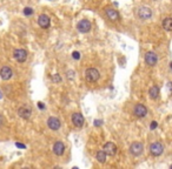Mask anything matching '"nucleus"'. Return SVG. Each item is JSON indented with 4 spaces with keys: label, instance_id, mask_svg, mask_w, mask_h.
<instances>
[{
    "label": "nucleus",
    "instance_id": "1",
    "mask_svg": "<svg viewBox=\"0 0 172 169\" xmlns=\"http://www.w3.org/2000/svg\"><path fill=\"white\" fill-rule=\"evenodd\" d=\"M100 77L99 72L96 68H87L85 71V77L89 82H96L98 81V79Z\"/></svg>",
    "mask_w": 172,
    "mask_h": 169
},
{
    "label": "nucleus",
    "instance_id": "2",
    "mask_svg": "<svg viewBox=\"0 0 172 169\" xmlns=\"http://www.w3.org/2000/svg\"><path fill=\"white\" fill-rule=\"evenodd\" d=\"M163 152H164V146H163L160 142L151 143V146H150V153H151L153 156H159V155L163 154Z\"/></svg>",
    "mask_w": 172,
    "mask_h": 169
},
{
    "label": "nucleus",
    "instance_id": "3",
    "mask_svg": "<svg viewBox=\"0 0 172 169\" xmlns=\"http://www.w3.org/2000/svg\"><path fill=\"white\" fill-rule=\"evenodd\" d=\"M138 16L142 19V20H147L152 16V10L150 7H145L143 6L138 10Z\"/></svg>",
    "mask_w": 172,
    "mask_h": 169
},
{
    "label": "nucleus",
    "instance_id": "4",
    "mask_svg": "<svg viewBox=\"0 0 172 169\" xmlns=\"http://www.w3.org/2000/svg\"><path fill=\"white\" fill-rule=\"evenodd\" d=\"M144 150V146L140 142H133V143L130 146V153L133 155V156H139L140 154L143 153Z\"/></svg>",
    "mask_w": 172,
    "mask_h": 169
},
{
    "label": "nucleus",
    "instance_id": "5",
    "mask_svg": "<svg viewBox=\"0 0 172 169\" xmlns=\"http://www.w3.org/2000/svg\"><path fill=\"white\" fill-rule=\"evenodd\" d=\"M13 56L18 62H25L27 59V52L23 48H18L13 52Z\"/></svg>",
    "mask_w": 172,
    "mask_h": 169
},
{
    "label": "nucleus",
    "instance_id": "6",
    "mask_svg": "<svg viewBox=\"0 0 172 169\" xmlns=\"http://www.w3.org/2000/svg\"><path fill=\"white\" fill-rule=\"evenodd\" d=\"M158 61V56L154 52H146L145 53V62L149 66H154Z\"/></svg>",
    "mask_w": 172,
    "mask_h": 169
},
{
    "label": "nucleus",
    "instance_id": "7",
    "mask_svg": "<svg viewBox=\"0 0 172 169\" xmlns=\"http://www.w3.org/2000/svg\"><path fill=\"white\" fill-rule=\"evenodd\" d=\"M72 122H73V124H74L76 127H78V128L83 127V126H84V122H85L83 114H80V113H74V114L72 115Z\"/></svg>",
    "mask_w": 172,
    "mask_h": 169
},
{
    "label": "nucleus",
    "instance_id": "8",
    "mask_svg": "<svg viewBox=\"0 0 172 169\" xmlns=\"http://www.w3.org/2000/svg\"><path fill=\"white\" fill-rule=\"evenodd\" d=\"M133 113H134V115L138 116V118H144V116H146L147 114V108L142 105V103H139V105H137L134 109H133Z\"/></svg>",
    "mask_w": 172,
    "mask_h": 169
},
{
    "label": "nucleus",
    "instance_id": "9",
    "mask_svg": "<svg viewBox=\"0 0 172 169\" xmlns=\"http://www.w3.org/2000/svg\"><path fill=\"white\" fill-rule=\"evenodd\" d=\"M47 126L52 130H58L60 128V120L58 118H54V116H51L47 120Z\"/></svg>",
    "mask_w": 172,
    "mask_h": 169
},
{
    "label": "nucleus",
    "instance_id": "10",
    "mask_svg": "<svg viewBox=\"0 0 172 169\" xmlns=\"http://www.w3.org/2000/svg\"><path fill=\"white\" fill-rule=\"evenodd\" d=\"M91 30V22L86 19H83V20L78 24V31L81 32V33H87Z\"/></svg>",
    "mask_w": 172,
    "mask_h": 169
},
{
    "label": "nucleus",
    "instance_id": "11",
    "mask_svg": "<svg viewBox=\"0 0 172 169\" xmlns=\"http://www.w3.org/2000/svg\"><path fill=\"white\" fill-rule=\"evenodd\" d=\"M12 75H13V72H12L11 67L4 66L0 69V77L3 80H10L11 77H12Z\"/></svg>",
    "mask_w": 172,
    "mask_h": 169
},
{
    "label": "nucleus",
    "instance_id": "12",
    "mask_svg": "<svg viewBox=\"0 0 172 169\" xmlns=\"http://www.w3.org/2000/svg\"><path fill=\"white\" fill-rule=\"evenodd\" d=\"M38 25L40 26L41 28H48L51 25V20L50 18L46 16V14H41V16H39V18H38Z\"/></svg>",
    "mask_w": 172,
    "mask_h": 169
},
{
    "label": "nucleus",
    "instance_id": "13",
    "mask_svg": "<svg viewBox=\"0 0 172 169\" xmlns=\"http://www.w3.org/2000/svg\"><path fill=\"white\" fill-rule=\"evenodd\" d=\"M103 150H104L107 155L113 156V155H116V153H117V146L114 143H112V142H107V143L104 144Z\"/></svg>",
    "mask_w": 172,
    "mask_h": 169
},
{
    "label": "nucleus",
    "instance_id": "14",
    "mask_svg": "<svg viewBox=\"0 0 172 169\" xmlns=\"http://www.w3.org/2000/svg\"><path fill=\"white\" fill-rule=\"evenodd\" d=\"M65 152V144L63 143L61 141H57L54 146H53V153L58 155V156H61Z\"/></svg>",
    "mask_w": 172,
    "mask_h": 169
},
{
    "label": "nucleus",
    "instance_id": "15",
    "mask_svg": "<svg viewBox=\"0 0 172 169\" xmlns=\"http://www.w3.org/2000/svg\"><path fill=\"white\" fill-rule=\"evenodd\" d=\"M31 114H32L31 108L26 107V106H24V107H20L19 109H18V115H19L20 118L25 119V120H27V119L31 118Z\"/></svg>",
    "mask_w": 172,
    "mask_h": 169
},
{
    "label": "nucleus",
    "instance_id": "16",
    "mask_svg": "<svg viewBox=\"0 0 172 169\" xmlns=\"http://www.w3.org/2000/svg\"><path fill=\"white\" fill-rule=\"evenodd\" d=\"M106 16L111 21H116L119 19V13L113 8H106Z\"/></svg>",
    "mask_w": 172,
    "mask_h": 169
},
{
    "label": "nucleus",
    "instance_id": "17",
    "mask_svg": "<svg viewBox=\"0 0 172 169\" xmlns=\"http://www.w3.org/2000/svg\"><path fill=\"white\" fill-rule=\"evenodd\" d=\"M163 28L166 31H172V18H165L163 20Z\"/></svg>",
    "mask_w": 172,
    "mask_h": 169
},
{
    "label": "nucleus",
    "instance_id": "18",
    "mask_svg": "<svg viewBox=\"0 0 172 169\" xmlns=\"http://www.w3.org/2000/svg\"><path fill=\"white\" fill-rule=\"evenodd\" d=\"M149 94H150V97L151 99H157L159 96V88L157 86H153V87L150 88V91H149Z\"/></svg>",
    "mask_w": 172,
    "mask_h": 169
},
{
    "label": "nucleus",
    "instance_id": "19",
    "mask_svg": "<svg viewBox=\"0 0 172 169\" xmlns=\"http://www.w3.org/2000/svg\"><path fill=\"white\" fill-rule=\"evenodd\" d=\"M96 157L100 163H104V162L106 161V153H105L104 150H99V152L97 153Z\"/></svg>",
    "mask_w": 172,
    "mask_h": 169
},
{
    "label": "nucleus",
    "instance_id": "20",
    "mask_svg": "<svg viewBox=\"0 0 172 169\" xmlns=\"http://www.w3.org/2000/svg\"><path fill=\"white\" fill-rule=\"evenodd\" d=\"M51 79H52V81L54 82V83H58V82L61 81V77L59 75V74H53Z\"/></svg>",
    "mask_w": 172,
    "mask_h": 169
},
{
    "label": "nucleus",
    "instance_id": "21",
    "mask_svg": "<svg viewBox=\"0 0 172 169\" xmlns=\"http://www.w3.org/2000/svg\"><path fill=\"white\" fill-rule=\"evenodd\" d=\"M24 14H25L26 16H30L33 14V10L31 8V7H25L24 8Z\"/></svg>",
    "mask_w": 172,
    "mask_h": 169
},
{
    "label": "nucleus",
    "instance_id": "22",
    "mask_svg": "<svg viewBox=\"0 0 172 169\" xmlns=\"http://www.w3.org/2000/svg\"><path fill=\"white\" fill-rule=\"evenodd\" d=\"M72 58H73L74 60H79V59H80V53H79V52H77V51H74L73 53H72Z\"/></svg>",
    "mask_w": 172,
    "mask_h": 169
},
{
    "label": "nucleus",
    "instance_id": "23",
    "mask_svg": "<svg viewBox=\"0 0 172 169\" xmlns=\"http://www.w3.org/2000/svg\"><path fill=\"white\" fill-rule=\"evenodd\" d=\"M157 126H158L157 121H152V122H151V126H150V128H151V130H153V129L157 128Z\"/></svg>",
    "mask_w": 172,
    "mask_h": 169
},
{
    "label": "nucleus",
    "instance_id": "24",
    "mask_svg": "<svg viewBox=\"0 0 172 169\" xmlns=\"http://www.w3.org/2000/svg\"><path fill=\"white\" fill-rule=\"evenodd\" d=\"M167 91L172 95V82H167Z\"/></svg>",
    "mask_w": 172,
    "mask_h": 169
},
{
    "label": "nucleus",
    "instance_id": "25",
    "mask_svg": "<svg viewBox=\"0 0 172 169\" xmlns=\"http://www.w3.org/2000/svg\"><path fill=\"white\" fill-rule=\"evenodd\" d=\"M15 146H17L18 148H21V149H25V148H26V146H25V144L19 143V142H17V143H15Z\"/></svg>",
    "mask_w": 172,
    "mask_h": 169
},
{
    "label": "nucleus",
    "instance_id": "26",
    "mask_svg": "<svg viewBox=\"0 0 172 169\" xmlns=\"http://www.w3.org/2000/svg\"><path fill=\"white\" fill-rule=\"evenodd\" d=\"M4 122H5V119H4V116H3L1 114H0V127H1L3 124H4Z\"/></svg>",
    "mask_w": 172,
    "mask_h": 169
},
{
    "label": "nucleus",
    "instance_id": "27",
    "mask_svg": "<svg viewBox=\"0 0 172 169\" xmlns=\"http://www.w3.org/2000/svg\"><path fill=\"white\" fill-rule=\"evenodd\" d=\"M38 107L40 108V109H45V105L43 102H38Z\"/></svg>",
    "mask_w": 172,
    "mask_h": 169
},
{
    "label": "nucleus",
    "instance_id": "28",
    "mask_svg": "<svg viewBox=\"0 0 172 169\" xmlns=\"http://www.w3.org/2000/svg\"><path fill=\"white\" fill-rule=\"evenodd\" d=\"M101 122H103L101 120H96V121H94V126H100Z\"/></svg>",
    "mask_w": 172,
    "mask_h": 169
},
{
    "label": "nucleus",
    "instance_id": "29",
    "mask_svg": "<svg viewBox=\"0 0 172 169\" xmlns=\"http://www.w3.org/2000/svg\"><path fill=\"white\" fill-rule=\"evenodd\" d=\"M1 97H3V93L0 92V99H1Z\"/></svg>",
    "mask_w": 172,
    "mask_h": 169
},
{
    "label": "nucleus",
    "instance_id": "30",
    "mask_svg": "<svg viewBox=\"0 0 172 169\" xmlns=\"http://www.w3.org/2000/svg\"><path fill=\"white\" fill-rule=\"evenodd\" d=\"M170 66H171V68H172V62H171V63H170Z\"/></svg>",
    "mask_w": 172,
    "mask_h": 169
}]
</instances>
